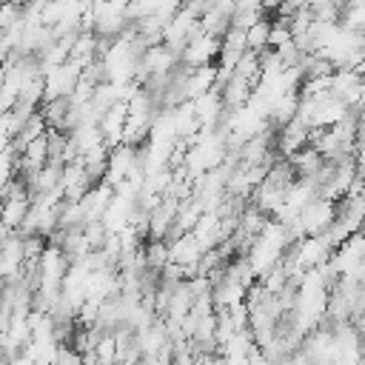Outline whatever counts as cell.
Listing matches in <instances>:
<instances>
[{
	"instance_id": "6",
	"label": "cell",
	"mask_w": 365,
	"mask_h": 365,
	"mask_svg": "<svg viewBox=\"0 0 365 365\" xmlns=\"http://www.w3.org/2000/svg\"><path fill=\"white\" fill-rule=\"evenodd\" d=\"M251 88H254V83H248V80H242V77L231 74V77H228L217 91H220V97H222V106H225V108H240V106H245V103H248Z\"/></svg>"
},
{
	"instance_id": "4",
	"label": "cell",
	"mask_w": 365,
	"mask_h": 365,
	"mask_svg": "<svg viewBox=\"0 0 365 365\" xmlns=\"http://www.w3.org/2000/svg\"><path fill=\"white\" fill-rule=\"evenodd\" d=\"M191 108H194V114H197V120H200V128H217L220 120H222V111H225L222 97H220L217 88H211V91H205V94H200V97H194V100H191Z\"/></svg>"
},
{
	"instance_id": "5",
	"label": "cell",
	"mask_w": 365,
	"mask_h": 365,
	"mask_svg": "<svg viewBox=\"0 0 365 365\" xmlns=\"http://www.w3.org/2000/svg\"><path fill=\"white\" fill-rule=\"evenodd\" d=\"M123 125H125V103H123V100H117L111 108H106V111L97 117V128H100L103 143H106L108 148L120 145V140H123Z\"/></svg>"
},
{
	"instance_id": "2",
	"label": "cell",
	"mask_w": 365,
	"mask_h": 365,
	"mask_svg": "<svg viewBox=\"0 0 365 365\" xmlns=\"http://www.w3.org/2000/svg\"><path fill=\"white\" fill-rule=\"evenodd\" d=\"M217 51H220V37L214 34H205V31H194L188 37V43L180 48V66L182 68H200V66H211L217 60Z\"/></svg>"
},
{
	"instance_id": "9",
	"label": "cell",
	"mask_w": 365,
	"mask_h": 365,
	"mask_svg": "<svg viewBox=\"0 0 365 365\" xmlns=\"http://www.w3.org/2000/svg\"><path fill=\"white\" fill-rule=\"evenodd\" d=\"M0 86H3V66H0Z\"/></svg>"
},
{
	"instance_id": "7",
	"label": "cell",
	"mask_w": 365,
	"mask_h": 365,
	"mask_svg": "<svg viewBox=\"0 0 365 365\" xmlns=\"http://www.w3.org/2000/svg\"><path fill=\"white\" fill-rule=\"evenodd\" d=\"M268 31H271V20L262 14V17H257L248 29H245V48L248 51H265L268 48Z\"/></svg>"
},
{
	"instance_id": "1",
	"label": "cell",
	"mask_w": 365,
	"mask_h": 365,
	"mask_svg": "<svg viewBox=\"0 0 365 365\" xmlns=\"http://www.w3.org/2000/svg\"><path fill=\"white\" fill-rule=\"evenodd\" d=\"M336 220V202L325 200V197H314L311 202H305L297 214V222L302 228V237H311V234H325L331 228V222Z\"/></svg>"
},
{
	"instance_id": "3",
	"label": "cell",
	"mask_w": 365,
	"mask_h": 365,
	"mask_svg": "<svg viewBox=\"0 0 365 365\" xmlns=\"http://www.w3.org/2000/svg\"><path fill=\"white\" fill-rule=\"evenodd\" d=\"M165 242H168V262L180 265L185 271V277H194V268H197V259L202 257V248L191 237V231H185L174 240H165Z\"/></svg>"
},
{
	"instance_id": "8",
	"label": "cell",
	"mask_w": 365,
	"mask_h": 365,
	"mask_svg": "<svg viewBox=\"0 0 365 365\" xmlns=\"http://www.w3.org/2000/svg\"><path fill=\"white\" fill-rule=\"evenodd\" d=\"M6 365H34V359H29L26 354H14V356L6 359Z\"/></svg>"
}]
</instances>
